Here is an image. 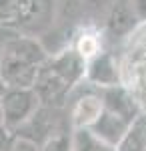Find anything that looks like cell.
Returning a JSON list of instances; mask_svg holds the SVG:
<instances>
[{"label":"cell","instance_id":"obj_7","mask_svg":"<svg viewBox=\"0 0 146 151\" xmlns=\"http://www.w3.org/2000/svg\"><path fill=\"white\" fill-rule=\"evenodd\" d=\"M42 8V0H0V26L30 22Z\"/></svg>","mask_w":146,"mask_h":151},{"label":"cell","instance_id":"obj_16","mask_svg":"<svg viewBox=\"0 0 146 151\" xmlns=\"http://www.w3.org/2000/svg\"><path fill=\"white\" fill-rule=\"evenodd\" d=\"M2 91H4V85L0 83V99H2ZM4 127V121H2V101H0V129Z\"/></svg>","mask_w":146,"mask_h":151},{"label":"cell","instance_id":"obj_13","mask_svg":"<svg viewBox=\"0 0 146 151\" xmlns=\"http://www.w3.org/2000/svg\"><path fill=\"white\" fill-rule=\"evenodd\" d=\"M38 151H72V135L64 131L50 133L42 143H38Z\"/></svg>","mask_w":146,"mask_h":151},{"label":"cell","instance_id":"obj_17","mask_svg":"<svg viewBox=\"0 0 146 151\" xmlns=\"http://www.w3.org/2000/svg\"><path fill=\"white\" fill-rule=\"evenodd\" d=\"M140 10H142V16H146V0H140Z\"/></svg>","mask_w":146,"mask_h":151},{"label":"cell","instance_id":"obj_14","mask_svg":"<svg viewBox=\"0 0 146 151\" xmlns=\"http://www.w3.org/2000/svg\"><path fill=\"white\" fill-rule=\"evenodd\" d=\"M6 151H38V143H34L32 139H28L24 135L14 133L6 145Z\"/></svg>","mask_w":146,"mask_h":151},{"label":"cell","instance_id":"obj_1","mask_svg":"<svg viewBox=\"0 0 146 151\" xmlns=\"http://www.w3.org/2000/svg\"><path fill=\"white\" fill-rule=\"evenodd\" d=\"M86 63L76 55V50H66L54 58H46L36 73L32 89L36 91L40 103L46 107H56L64 101L68 91L84 79Z\"/></svg>","mask_w":146,"mask_h":151},{"label":"cell","instance_id":"obj_4","mask_svg":"<svg viewBox=\"0 0 146 151\" xmlns=\"http://www.w3.org/2000/svg\"><path fill=\"white\" fill-rule=\"evenodd\" d=\"M84 77L88 83H92L94 87H100V89L120 85V81H122L120 69H118L114 57L108 52H98L94 58H90L84 69Z\"/></svg>","mask_w":146,"mask_h":151},{"label":"cell","instance_id":"obj_9","mask_svg":"<svg viewBox=\"0 0 146 151\" xmlns=\"http://www.w3.org/2000/svg\"><path fill=\"white\" fill-rule=\"evenodd\" d=\"M114 151H146V115H138L130 123Z\"/></svg>","mask_w":146,"mask_h":151},{"label":"cell","instance_id":"obj_8","mask_svg":"<svg viewBox=\"0 0 146 151\" xmlns=\"http://www.w3.org/2000/svg\"><path fill=\"white\" fill-rule=\"evenodd\" d=\"M128 127H130V121H126L124 117L116 115V113L108 111V109H102L100 117L94 121V125L90 129H92L102 141H106L108 145L116 147V145L120 143V139L124 137V133L128 131Z\"/></svg>","mask_w":146,"mask_h":151},{"label":"cell","instance_id":"obj_3","mask_svg":"<svg viewBox=\"0 0 146 151\" xmlns=\"http://www.w3.org/2000/svg\"><path fill=\"white\" fill-rule=\"evenodd\" d=\"M0 101H2V121L10 133L18 131L40 107V99L32 87L4 89Z\"/></svg>","mask_w":146,"mask_h":151},{"label":"cell","instance_id":"obj_5","mask_svg":"<svg viewBox=\"0 0 146 151\" xmlns=\"http://www.w3.org/2000/svg\"><path fill=\"white\" fill-rule=\"evenodd\" d=\"M102 103L104 109L112 111L116 115L124 117L126 121H134L136 117L140 115V105L134 99V95L130 93L126 87L122 85H114V87H106L102 89Z\"/></svg>","mask_w":146,"mask_h":151},{"label":"cell","instance_id":"obj_10","mask_svg":"<svg viewBox=\"0 0 146 151\" xmlns=\"http://www.w3.org/2000/svg\"><path fill=\"white\" fill-rule=\"evenodd\" d=\"M72 151H114V147L102 141L92 129L82 127L72 131Z\"/></svg>","mask_w":146,"mask_h":151},{"label":"cell","instance_id":"obj_6","mask_svg":"<svg viewBox=\"0 0 146 151\" xmlns=\"http://www.w3.org/2000/svg\"><path fill=\"white\" fill-rule=\"evenodd\" d=\"M104 103H102V95L98 93H84L74 101L70 109V125L72 129H82V127H92L94 121L100 117Z\"/></svg>","mask_w":146,"mask_h":151},{"label":"cell","instance_id":"obj_15","mask_svg":"<svg viewBox=\"0 0 146 151\" xmlns=\"http://www.w3.org/2000/svg\"><path fill=\"white\" fill-rule=\"evenodd\" d=\"M12 36H14V32H12L10 28L0 26V55H2V50H4V47H6V42L10 40Z\"/></svg>","mask_w":146,"mask_h":151},{"label":"cell","instance_id":"obj_2","mask_svg":"<svg viewBox=\"0 0 146 151\" xmlns=\"http://www.w3.org/2000/svg\"><path fill=\"white\" fill-rule=\"evenodd\" d=\"M44 60V48L36 40L14 35L0 55V83L4 85V89L32 87L36 73Z\"/></svg>","mask_w":146,"mask_h":151},{"label":"cell","instance_id":"obj_12","mask_svg":"<svg viewBox=\"0 0 146 151\" xmlns=\"http://www.w3.org/2000/svg\"><path fill=\"white\" fill-rule=\"evenodd\" d=\"M110 30L114 35H126L134 28V18L126 6H116L110 14Z\"/></svg>","mask_w":146,"mask_h":151},{"label":"cell","instance_id":"obj_11","mask_svg":"<svg viewBox=\"0 0 146 151\" xmlns=\"http://www.w3.org/2000/svg\"><path fill=\"white\" fill-rule=\"evenodd\" d=\"M74 50L84 63H88L90 58H94L98 52H102V45H100V36L92 30H84L82 35L76 38Z\"/></svg>","mask_w":146,"mask_h":151}]
</instances>
